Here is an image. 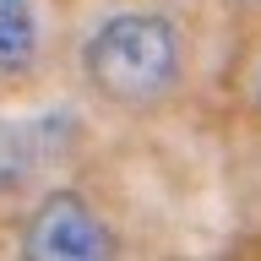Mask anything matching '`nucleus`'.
<instances>
[{"label": "nucleus", "instance_id": "5", "mask_svg": "<svg viewBox=\"0 0 261 261\" xmlns=\"http://www.w3.org/2000/svg\"><path fill=\"white\" fill-rule=\"evenodd\" d=\"M250 6H256V0H250Z\"/></svg>", "mask_w": 261, "mask_h": 261}, {"label": "nucleus", "instance_id": "3", "mask_svg": "<svg viewBox=\"0 0 261 261\" xmlns=\"http://www.w3.org/2000/svg\"><path fill=\"white\" fill-rule=\"evenodd\" d=\"M76 142L71 114H33V120H6L0 114V191H16L33 169L60 158Z\"/></svg>", "mask_w": 261, "mask_h": 261}, {"label": "nucleus", "instance_id": "4", "mask_svg": "<svg viewBox=\"0 0 261 261\" xmlns=\"http://www.w3.org/2000/svg\"><path fill=\"white\" fill-rule=\"evenodd\" d=\"M38 60V11L33 0H0V76L16 82Z\"/></svg>", "mask_w": 261, "mask_h": 261}, {"label": "nucleus", "instance_id": "2", "mask_svg": "<svg viewBox=\"0 0 261 261\" xmlns=\"http://www.w3.org/2000/svg\"><path fill=\"white\" fill-rule=\"evenodd\" d=\"M22 256L28 261H103L114 256V240L76 191H55L38 201V212L22 228Z\"/></svg>", "mask_w": 261, "mask_h": 261}, {"label": "nucleus", "instance_id": "1", "mask_svg": "<svg viewBox=\"0 0 261 261\" xmlns=\"http://www.w3.org/2000/svg\"><path fill=\"white\" fill-rule=\"evenodd\" d=\"M82 71L114 103H152L179 76V33L158 11H114L82 44Z\"/></svg>", "mask_w": 261, "mask_h": 261}]
</instances>
